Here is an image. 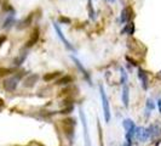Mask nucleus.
<instances>
[{
    "label": "nucleus",
    "mask_w": 161,
    "mask_h": 146,
    "mask_svg": "<svg viewBox=\"0 0 161 146\" xmlns=\"http://www.w3.org/2000/svg\"><path fill=\"white\" fill-rule=\"evenodd\" d=\"M123 102H124L125 107H127L128 102H130V93H128V86L127 85H124V89H123Z\"/></svg>",
    "instance_id": "14"
},
{
    "label": "nucleus",
    "mask_w": 161,
    "mask_h": 146,
    "mask_svg": "<svg viewBox=\"0 0 161 146\" xmlns=\"http://www.w3.org/2000/svg\"><path fill=\"white\" fill-rule=\"evenodd\" d=\"M148 134H149V137H151L153 140L156 139V137L161 135V127L159 124H151L148 128Z\"/></svg>",
    "instance_id": "8"
},
{
    "label": "nucleus",
    "mask_w": 161,
    "mask_h": 146,
    "mask_svg": "<svg viewBox=\"0 0 161 146\" xmlns=\"http://www.w3.org/2000/svg\"><path fill=\"white\" fill-rule=\"evenodd\" d=\"M132 16H133L132 7L131 6H126L125 9L121 11V17H120V20H121L123 23H126V22H128L132 18Z\"/></svg>",
    "instance_id": "9"
},
{
    "label": "nucleus",
    "mask_w": 161,
    "mask_h": 146,
    "mask_svg": "<svg viewBox=\"0 0 161 146\" xmlns=\"http://www.w3.org/2000/svg\"><path fill=\"white\" fill-rule=\"evenodd\" d=\"M79 116L81 119V123L84 127V136H85V144L86 146H91V140H90V134H88V127H87V120H86V116L85 112L83 111V108L79 110Z\"/></svg>",
    "instance_id": "4"
},
{
    "label": "nucleus",
    "mask_w": 161,
    "mask_h": 146,
    "mask_svg": "<svg viewBox=\"0 0 161 146\" xmlns=\"http://www.w3.org/2000/svg\"><path fill=\"white\" fill-rule=\"evenodd\" d=\"M4 107V101L1 100V99H0V110H1Z\"/></svg>",
    "instance_id": "26"
},
{
    "label": "nucleus",
    "mask_w": 161,
    "mask_h": 146,
    "mask_svg": "<svg viewBox=\"0 0 161 146\" xmlns=\"http://www.w3.org/2000/svg\"><path fill=\"white\" fill-rule=\"evenodd\" d=\"M70 57H71V60H73L74 62H75V64H76V67L80 69V71H81V73H83V74L85 76V78L88 80V82H91V80H90V76H88V73H87V71L84 68V66H83V64H81V62H80L76 57H75V56H73V55H71L70 56Z\"/></svg>",
    "instance_id": "12"
},
{
    "label": "nucleus",
    "mask_w": 161,
    "mask_h": 146,
    "mask_svg": "<svg viewBox=\"0 0 161 146\" xmlns=\"http://www.w3.org/2000/svg\"><path fill=\"white\" fill-rule=\"evenodd\" d=\"M154 108H155L154 101H153L151 99H148V100H147V111H148V113H149V111H153Z\"/></svg>",
    "instance_id": "21"
},
{
    "label": "nucleus",
    "mask_w": 161,
    "mask_h": 146,
    "mask_svg": "<svg viewBox=\"0 0 161 146\" xmlns=\"http://www.w3.org/2000/svg\"><path fill=\"white\" fill-rule=\"evenodd\" d=\"M15 23V20H13V17L12 16H10L9 18H7L5 22H4V26H3V28H5V29H7V28H10L12 24Z\"/></svg>",
    "instance_id": "20"
},
{
    "label": "nucleus",
    "mask_w": 161,
    "mask_h": 146,
    "mask_svg": "<svg viewBox=\"0 0 161 146\" xmlns=\"http://www.w3.org/2000/svg\"><path fill=\"white\" fill-rule=\"evenodd\" d=\"M60 21L61 22H66V23H70V20L67 18V17H60Z\"/></svg>",
    "instance_id": "24"
},
{
    "label": "nucleus",
    "mask_w": 161,
    "mask_h": 146,
    "mask_svg": "<svg viewBox=\"0 0 161 146\" xmlns=\"http://www.w3.org/2000/svg\"><path fill=\"white\" fill-rule=\"evenodd\" d=\"M160 74H161V71H160Z\"/></svg>",
    "instance_id": "29"
},
{
    "label": "nucleus",
    "mask_w": 161,
    "mask_h": 146,
    "mask_svg": "<svg viewBox=\"0 0 161 146\" xmlns=\"http://www.w3.org/2000/svg\"><path fill=\"white\" fill-rule=\"evenodd\" d=\"M5 39H6L5 37H0V45H1V44H3V42H4V40H5Z\"/></svg>",
    "instance_id": "27"
},
{
    "label": "nucleus",
    "mask_w": 161,
    "mask_h": 146,
    "mask_svg": "<svg viewBox=\"0 0 161 146\" xmlns=\"http://www.w3.org/2000/svg\"><path fill=\"white\" fill-rule=\"evenodd\" d=\"M26 57H27V52H21L17 57L13 60V64H15V66H20V64H22L23 61L26 60Z\"/></svg>",
    "instance_id": "16"
},
{
    "label": "nucleus",
    "mask_w": 161,
    "mask_h": 146,
    "mask_svg": "<svg viewBox=\"0 0 161 146\" xmlns=\"http://www.w3.org/2000/svg\"><path fill=\"white\" fill-rule=\"evenodd\" d=\"M21 78V74L18 76H16V77H11V78H7L4 80V88H5V90L7 91H13L16 88H17V84H18V80Z\"/></svg>",
    "instance_id": "5"
},
{
    "label": "nucleus",
    "mask_w": 161,
    "mask_h": 146,
    "mask_svg": "<svg viewBox=\"0 0 161 146\" xmlns=\"http://www.w3.org/2000/svg\"><path fill=\"white\" fill-rule=\"evenodd\" d=\"M126 82H127V74H126L125 69L121 68V84L126 85Z\"/></svg>",
    "instance_id": "22"
},
{
    "label": "nucleus",
    "mask_w": 161,
    "mask_h": 146,
    "mask_svg": "<svg viewBox=\"0 0 161 146\" xmlns=\"http://www.w3.org/2000/svg\"><path fill=\"white\" fill-rule=\"evenodd\" d=\"M123 125H124L125 130H126V141H127V144L132 145V139H133V136L136 134V125L133 123V120L125 119L123 122Z\"/></svg>",
    "instance_id": "2"
},
{
    "label": "nucleus",
    "mask_w": 161,
    "mask_h": 146,
    "mask_svg": "<svg viewBox=\"0 0 161 146\" xmlns=\"http://www.w3.org/2000/svg\"><path fill=\"white\" fill-rule=\"evenodd\" d=\"M125 34V33H127V34H130V35H132L133 33H134V23L133 22H130L128 24H126V27L121 30V34Z\"/></svg>",
    "instance_id": "15"
},
{
    "label": "nucleus",
    "mask_w": 161,
    "mask_h": 146,
    "mask_svg": "<svg viewBox=\"0 0 161 146\" xmlns=\"http://www.w3.org/2000/svg\"><path fill=\"white\" fill-rule=\"evenodd\" d=\"M138 77H139V79H141V82H142V86H143V89L144 90H147L148 89V73L144 71V69H142V68H139V71H138Z\"/></svg>",
    "instance_id": "11"
},
{
    "label": "nucleus",
    "mask_w": 161,
    "mask_h": 146,
    "mask_svg": "<svg viewBox=\"0 0 161 146\" xmlns=\"http://www.w3.org/2000/svg\"><path fill=\"white\" fill-rule=\"evenodd\" d=\"M71 80H73V78H71L70 76H66V77H63V78H61L60 80H57V83L56 84H58V85H62V84H68V83H70Z\"/></svg>",
    "instance_id": "19"
},
{
    "label": "nucleus",
    "mask_w": 161,
    "mask_h": 146,
    "mask_svg": "<svg viewBox=\"0 0 161 146\" xmlns=\"http://www.w3.org/2000/svg\"><path fill=\"white\" fill-rule=\"evenodd\" d=\"M53 28H55V30H56V32H57V35H58V38H60V39L62 40V43H63L64 45H66V47L68 49V50H71V51H74V47L70 45L69 40H68V39H67L66 37H64V34L62 33V30H61V28H60V26H58L57 23H55V22H53Z\"/></svg>",
    "instance_id": "6"
},
{
    "label": "nucleus",
    "mask_w": 161,
    "mask_h": 146,
    "mask_svg": "<svg viewBox=\"0 0 161 146\" xmlns=\"http://www.w3.org/2000/svg\"><path fill=\"white\" fill-rule=\"evenodd\" d=\"M158 107H159V111H160V113H161V100L158 101Z\"/></svg>",
    "instance_id": "25"
},
{
    "label": "nucleus",
    "mask_w": 161,
    "mask_h": 146,
    "mask_svg": "<svg viewBox=\"0 0 161 146\" xmlns=\"http://www.w3.org/2000/svg\"><path fill=\"white\" fill-rule=\"evenodd\" d=\"M38 39H39V29L38 28H35L34 30H33V33H32V37H30V39L27 42V46L28 47H30V46H33L36 42H38Z\"/></svg>",
    "instance_id": "13"
},
{
    "label": "nucleus",
    "mask_w": 161,
    "mask_h": 146,
    "mask_svg": "<svg viewBox=\"0 0 161 146\" xmlns=\"http://www.w3.org/2000/svg\"><path fill=\"white\" fill-rule=\"evenodd\" d=\"M61 74V72H51V73H47V74L44 76V80L45 82H50V80L57 78Z\"/></svg>",
    "instance_id": "17"
},
{
    "label": "nucleus",
    "mask_w": 161,
    "mask_h": 146,
    "mask_svg": "<svg viewBox=\"0 0 161 146\" xmlns=\"http://www.w3.org/2000/svg\"><path fill=\"white\" fill-rule=\"evenodd\" d=\"M134 136L138 139L139 141H147L148 139H149V134H148V129H146V128H136V134H134Z\"/></svg>",
    "instance_id": "7"
},
{
    "label": "nucleus",
    "mask_w": 161,
    "mask_h": 146,
    "mask_svg": "<svg viewBox=\"0 0 161 146\" xmlns=\"http://www.w3.org/2000/svg\"><path fill=\"white\" fill-rule=\"evenodd\" d=\"M30 22H32V15H29L28 17L24 18L23 21H21L20 24L17 26V28H18V29H22V28H24V27H28L29 24H30Z\"/></svg>",
    "instance_id": "18"
},
{
    "label": "nucleus",
    "mask_w": 161,
    "mask_h": 146,
    "mask_svg": "<svg viewBox=\"0 0 161 146\" xmlns=\"http://www.w3.org/2000/svg\"><path fill=\"white\" fill-rule=\"evenodd\" d=\"M11 73V69L9 68H0V76H5V74H9Z\"/></svg>",
    "instance_id": "23"
},
{
    "label": "nucleus",
    "mask_w": 161,
    "mask_h": 146,
    "mask_svg": "<svg viewBox=\"0 0 161 146\" xmlns=\"http://www.w3.org/2000/svg\"><path fill=\"white\" fill-rule=\"evenodd\" d=\"M99 93H101V99H102V107H103V113H104V119L107 123L110 122V107H109V101L107 94L104 91V88L99 85Z\"/></svg>",
    "instance_id": "1"
},
{
    "label": "nucleus",
    "mask_w": 161,
    "mask_h": 146,
    "mask_svg": "<svg viewBox=\"0 0 161 146\" xmlns=\"http://www.w3.org/2000/svg\"><path fill=\"white\" fill-rule=\"evenodd\" d=\"M63 122V130H64V134L67 135V137L69 140L73 139V136H74V129H75V119L73 118H66Z\"/></svg>",
    "instance_id": "3"
},
{
    "label": "nucleus",
    "mask_w": 161,
    "mask_h": 146,
    "mask_svg": "<svg viewBox=\"0 0 161 146\" xmlns=\"http://www.w3.org/2000/svg\"><path fill=\"white\" fill-rule=\"evenodd\" d=\"M38 79H39V76L38 74H30V76H28L24 80H23V86H26V88L34 86L35 83L38 82Z\"/></svg>",
    "instance_id": "10"
},
{
    "label": "nucleus",
    "mask_w": 161,
    "mask_h": 146,
    "mask_svg": "<svg viewBox=\"0 0 161 146\" xmlns=\"http://www.w3.org/2000/svg\"><path fill=\"white\" fill-rule=\"evenodd\" d=\"M123 146H132V145H130V144H127V142H126V144H125V145H123Z\"/></svg>",
    "instance_id": "28"
}]
</instances>
